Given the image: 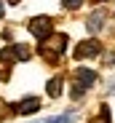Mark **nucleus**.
<instances>
[{"instance_id": "f257e3e1", "label": "nucleus", "mask_w": 115, "mask_h": 123, "mask_svg": "<svg viewBox=\"0 0 115 123\" xmlns=\"http://www.w3.org/2000/svg\"><path fill=\"white\" fill-rule=\"evenodd\" d=\"M51 19L48 16H35L32 19V22H30V32L37 37V40H40V43H43V40H48L51 35H54V30H51Z\"/></svg>"}, {"instance_id": "f03ea898", "label": "nucleus", "mask_w": 115, "mask_h": 123, "mask_svg": "<svg viewBox=\"0 0 115 123\" xmlns=\"http://www.w3.org/2000/svg\"><path fill=\"white\" fill-rule=\"evenodd\" d=\"M99 40H83V43H78V48H75V59H86V56H97L99 54Z\"/></svg>"}, {"instance_id": "7ed1b4c3", "label": "nucleus", "mask_w": 115, "mask_h": 123, "mask_svg": "<svg viewBox=\"0 0 115 123\" xmlns=\"http://www.w3.org/2000/svg\"><path fill=\"white\" fill-rule=\"evenodd\" d=\"M13 110H16L19 115H32V112H37V110H40V99L27 96V99H22V102H19V105H13Z\"/></svg>"}, {"instance_id": "20e7f679", "label": "nucleus", "mask_w": 115, "mask_h": 123, "mask_svg": "<svg viewBox=\"0 0 115 123\" xmlns=\"http://www.w3.org/2000/svg\"><path fill=\"white\" fill-rule=\"evenodd\" d=\"M75 75H78V86H86V88H88V86H94V83H97V72H94V70L80 67Z\"/></svg>"}, {"instance_id": "39448f33", "label": "nucleus", "mask_w": 115, "mask_h": 123, "mask_svg": "<svg viewBox=\"0 0 115 123\" xmlns=\"http://www.w3.org/2000/svg\"><path fill=\"white\" fill-rule=\"evenodd\" d=\"M30 123H75V112H62V115H54V118H37Z\"/></svg>"}, {"instance_id": "423d86ee", "label": "nucleus", "mask_w": 115, "mask_h": 123, "mask_svg": "<svg viewBox=\"0 0 115 123\" xmlns=\"http://www.w3.org/2000/svg\"><path fill=\"white\" fill-rule=\"evenodd\" d=\"M102 24H104V11L91 13V16H88V22H86V27H88L91 32H99V30H102Z\"/></svg>"}, {"instance_id": "0eeeda50", "label": "nucleus", "mask_w": 115, "mask_h": 123, "mask_svg": "<svg viewBox=\"0 0 115 123\" xmlns=\"http://www.w3.org/2000/svg\"><path fill=\"white\" fill-rule=\"evenodd\" d=\"M62 94V80L59 78H51L48 80V96H59Z\"/></svg>"}, {"instance_id": "6e6552de", "label": "nucleus", "mask_w": 115, "mask_h": 123, "mask_svg": "<svg viewBox=\"0 0 115 123\" xmlns=\"http://www.w3.org/2000/svg\"><path fill=\"white\" fill-rule=\"evenodd\" d=\"M11 48H13V56H16V59H22V62L30 59V48H27V46H11Z\"/></svg>"}, {"instance_id": "1a4fd4ad", "label": "nucleus", "mask_w": 115, "mask_h": 123, "mask_svg": "<svg viewBox=\"0 0 115 123\" xmlns=\"http://www.w3.org/2000/svg\"><path fill=\"white\" fill-rule=\"evenodd\" d=\"M0 62H6V64H8V62H16V56H13V48H11V46L0 51Z\"/></svg>"}, {"instance_id": "9d476101", "label": "nucleus", "mask_w": 115, "mask_h": 123, "mask_svg": "<svg viewBox=\"0 0 115 123\" xmlns=\"http://www.w3.org/2000/svg\"><path fill=\"white\" fill-rule=\"evenodd\" d=\"M80 3H83V0H62V6H64V8H70V11L80 8Z\"/></svg>"}, {"instance_id": "9b49d317", "label": "nucleus", "mask_w": 115, "mask_h": 123, "mask_svg": "<svg viewBox=\"0 0 115 123\" xmlns=\"http://www.w3.org/2000/svg\"><path fill=\"white\" fill-rule=\"evenodd\" d=\"M80 96H83V86L75 83V86H72V99H80Z\"/></svg>"}, {"instance_id": "f8f14e48", "label": "nucleus", "mask_w": 115, "mask_h": 123, "mask_svg": "<svg viewBox=\"0 0 115 123\" xmlns=\"http://www.w3.org/2000/svg\"><path fill=\"white\" fill-rule=\"evenodd\" d=\"M102 120H104V123H112V118H110V110H107V107H102Z\"/></svg>"}, {"instance_id": "ddd939ff", "label": "nucleus", "mask_w": 115, "mask_h": 123, "mask_svg": "<svg viewBox=\"0 0 115 123\" xmlns=\"http://www.w3.org/2000/svg\"><path fill=\"white\" fill-rule=\"evenodd\" d=\"M6 13V8H3V0H0V16H3Z\"/></svg>"}, {"instance_id": "4468645a", "label": "nucleus", "mask_w": 115, "mask_h": 123, "mask_svg": "<svg viewBox=\"0 0 115 123\" xmlns=\"http://www.w3.org/2000/svg\"><path fill=\"white\" fill-rule=\"evenodd\" d=\"M8 3H19V0H8Z\"/></svg>"}]
</instances>
